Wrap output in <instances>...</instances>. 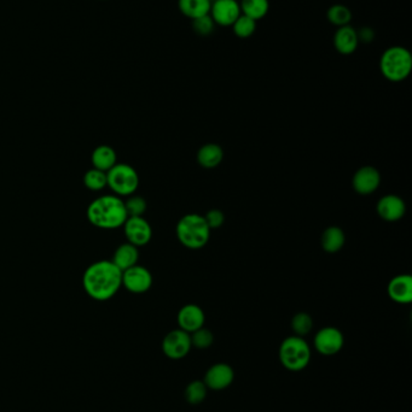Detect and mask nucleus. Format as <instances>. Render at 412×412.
Returning <instances> with one entry per match:
<instances>
[{
  "instance_id": "1",
  "label": "nucleus",
  "mask_w": 412,
  "mask_h": 412,
  "mask_svg": "<svg viewBox=\"0 0 412 412\" xmlns=\"http://www.w3.org/2000/svg\"><path fill=\"white\" fill-rule=\"evenodd\" d=\"M83 286L90 298L106 302L122 287V272L111 261L92 263L84 272Z\"/></svg>"
},
{
  "instance_id": "2",
  "label": "nucleus",
  "mask_w": 412,
  "mask_h": 412,
  "mask_svg": "<svg viewBox=\"0 0 412 412\" xmlns=\"http://www.w3.org/2000/svg\"><path fill=\"white\" fill-rule=\"evenodd\" d=\"M86 215L92 226L103 231L121 228L129 218L124 200L115 195L98 197L88 205Z\"/></svg>"
},
{
  "instance_id": "3",
  "label": "nucleus",
  "mask_w": 412,
  "mask_h": 412,
  "mask_svg": "<svg viewBox=\"0 0 412 412\" xmlns=\"http://www.w3.org/2000/svg\"><path fill=\"white\" fill-rule=\"evenodd\" d=\"M179 242L189 249H203L211 239V228L198 213H188L179 220L175 226Z\"/></svg>"
},
{
  "instance_id": "4",
  "label": "nucleus",
  "mask_w": 412,
  "mask_h": 412,
  "mask_svg": "<svg viewBox=\"0 0 412 412\" xmlns=\"http://www.w3.org/2000/svg\"><path fill=\"white\" fill-rule=\"evenodd\" d=\"M411 70V52L403 46H390L381 56L380 72L388 81H404Z\"/></svg>"
},
{
  "instance_id": "5",
  "label": "nucleus",
  "mask_w": 412,
  "mask_h": 412,
  "mask_svg": "<svg viewBox=\"0 0 412 412\" xmlns=\"http://www.w3.org/2000/svg\"><path fill=\"white\" fill-rule=\"evenodd\" d=\"M280 361L290 372H300L311 361V347L301 336H289L280 346Z\"/></svg>"
},
{
  "instance_id": "6",
  "label": "nucleus",
  "mask_w": 412,
  "mask_h": 412,
  "mask_svg": "<svg viewBox=\"0 0 412 412\" xmlns=\"http://www.w3.org/2000/svg\"><path fill=\"white\" fill-rule=\"evenodd\" d=\"M139 186V175L132 165L116 163L106 172V187L118 197H129L134 195Z\"/></svg>"
},
{
  "instance_id": "7",
  "label": "nucleus",
  "mask_w": 412,
  "mask_h": 412,
  "mask_svg": "<svg viewBox=\"0 0 412 412\" xmlns=\"http://www.w3.org/2000/svg\"><path fill=\"white\" fill-rule=\"evenodd\" d=\"M191 347L193 345L190 334L182 331L180 328L170 331L162 341V351L166 357L171 359H182L187 357Z\"/></svg>"
},
{
  "instance_id": "8",
  "label": "nucleus",
  "mask_w": 412,
  "mask_h": 412,
  "mask_svg": "<svg viewBox=\"0 0 412 412\" xmlns=\"http://www.w3.org/2000/svg\"><path fill=\"white\" fill-rule=\"evenodd\" d=\"M152 286V272L147 267L137 264L122 272V287L133 295H143L150 290Z\"/></svg>"
},
{
  "instance_id": "9",
  "label": "nucleus",
  "mask_w": 412,
  "mask_h": 412,
  "mask_svg": "<svg viewBox=\"0 0 412 412\" xmlns=\"http://www.w3.org/2000/svg\"><path fill=\"white\" fill-rule=\"evenodd\" d=\"M344 334L335 327H326L318 331L315 336V347L323 356H335L342 349Z\"/></svg>"
},
{
  "instance_id": "10",
  "label": "nucleus",
  "mask_w": 412,
  "mask_h": 412,
  "mask_svg": "<svg viewBox=\"0 0 412 412\" xmlns=\"http://www.w3.org/2000/svg\"><path fill=\"white\" fill-rule=\"evenodd\" d=\"M122 228L127 242L134 245L136 247L145 246L152 240V226L143 216L127 218Z\"/></svg>"
},
{
  "instance_id": "11",
  "label": "nucleus",
  "mask_w": 412,
  "mask_h": 412,
  "mask_svg": "<svg viewBox=\"0 0 412 412\" xmlns=\"http://www.w3.org/2000/svg\"><path fill=\"white\" fill-rule=\"evenodd\" d=\"M209 15L218 26L229 27L234 24L242 13L237 0H214L212 1Z\"/></svg>"
},
{
  "instance_id": "12",
  "label": "nucleus",
  "mask_w": 412,
  "mask_h": 412,
  "mask_svg": "<svg viewBox=\"0 0 412 412\" xmlns=\"http://www.w3.org/2000/svg\"><path fill=\"white\" fill-rule=\"evenodd\" d=\"M380 183V172L377 169L370 167V165H365V167L358 169L356 174L353 175L352 187L358 195H371L377 190Z\"/></svg>"
},
{
  "instance_id": "13",
  "label": "nucleus",
  "mask_w": 412,
  "mask_h": 412,
  "mask_svg": "<svg viewBox=\"0 0 412 412\" xmlns=\"http://www.w3.org/2000/svg\"><path fill=\"white\" fill-rule=\"evenodd\" d=\"M234 379V369L229 364L218 363L207 370L203 382L209 390H221L231 386Z\"/></svg>"
},
{
  "instance_id": "14",
  "label": "nucleus",
  "mask_w": 412,
  "mask_h": 412,
  "mask_svg": "<svg viewBox=\"0 0 412 412\" xmlns=\"http://www.w3.org/2000/svg\"><path fill=\"white\" fill-rule=\"evenodd\" d=\"M376 210L382 220L387 222H397L406 213V205L399 195H387L379 200Z\"/></svg>"
},
{
  "instance_id": "15",
  "label": "nucleus",
  "mask_w": 412,
  "mask_h": 412,
  "mask_svg": "<svg viewBox=\"0 0 412 412\" xmlns=\"http://www.w3.org/2000/svg\"><path fill=\"white\" fill-rule=\"evenodd\" d=\"M205 321H206L205 313L196 304L184 305L183 308L179 310L178 316H177L179 328L189 334L205 326Z\"/></svg>"
},
{
  "instance_id": "16",
  "label": "nucleus",
  "mask_w": 412,
  "mask_h": 412,
  "mask_svg": "<svg viewBox=\"0 0 412 412\" xmlns=\"http://www.w3.org/2000/svg\"><path fill=\"white\" fill-rule=\"evenodd\" d=\"M387 293L394 303L410 304L412 302V277L402 274L393 277L387 287Z\"/></svg>"
},
{
  "instance_id": "17",
  "label": "nucleus",
  "mask_w": 412,
  "mask_h": 412,
  "mask_svg": "<svg viewBox=\"0 0 412 412\" xmlns=\"http://www.w3.org/2000/svg\"><path fill=\"white\" fill-rule=\"evenodd\" d=\"M335 50L339 52L340 55L349 56L357 51L359 45V38L358 32L352 26H344L338 28L334 34Z\"/></svg>"
},
{
  "instance_id": "18",
  "label": "nucleus",
  "mask_w": 412,
  "mask_h": 412,
  "mask_svg": "<svg viewBox=\"0 0 412 412\" xmlns=\"http://www.w3.org/2000/svg\"><path fill=\"white\" fill-rule=\"evenodd\" d=\"M139 259V251L138 247L129 242L120 245L118 249H115L114 256L111 262L114 263L116 267H119L121 272L127 270L129 267L137 265Z\"/></svg>"
},
{
  "instance_id": "19",
  "label": "nucleus",
  "mask_w": 412,
  "mask_h": 412,
  "mask_svg": "<svg viewBox=\"0 0 412 412\" xmlns=\"http://www.w3.org/2000/svg\"><path fill=\"white\" fill-rule=\"evenodd\" d=\"M91 162L93 168L106 172L118 163V156L111 146H97L92 152Z\"/></svg>"
},
{
  "instance_id": "20",
  "label": "nucleus",
  "mask_w": 412,
  "mask_h": 412,
  "mask_svg": "<svg viewBox=\"0 0 412 412\" xmlns=\"http://www.w3.org/2000/svg\"><path fill=\"white\" fill-rule=\"evenodd\" d=\"M197 162L202 168L214 169L224 159V151L216 144H206L197 151Z\"/></svg>"
},
{
  "instance_id": "21",
  "label": "nucleus",
  "mask_w": 412,
  "mask_h": 412,
  "mask_svg": "<svg viewBox=\"0 0 412 412\" xmlns=\"http://www.w3.org/2000/svg\"><path fill=\"white\" fill-rule=\"evenodd\" d=\"M212 0H178V9L188 19H196L211 13Z\"/></svg>"
},
{
  "instance_id": "22",
  "label": "nucleus",
  "mask_w": 412,
  "mask_h": 412,
  "mask_svg": "<svg viewBox=\"0 0 412 412\" xmlns=\"http://www.w3.org/2000/svg\"><path fill=\"white\" fill-rule=\"evenodd\" d=\"M346 242V236L344 231L339 226H329L326 228L322 236V247L328 254H336L342 249Z\"/></svg>"
},
{
  "instance_id": "23",
  "label": "nucleus",
  "mask_w": 412,
  "mask_h": 412,
  "mask_svg": "<svg viewBox=\"0 0 412 412\" xmlns=\"http://www.w3.org/2000/svg\"><path fill=\"white\" fill-rule=\"evenodd\" d=\"M239 6L243 15L258 22L269 14L270 1L269 0H241Z\"/></svg>"
},
{
  "instance_id": "24",
  "label": "nucleus",
  "mask_w": 412,
  "mask_h": 412,
  "mask_svg": "<svg viewBox=\"0 0 412 412\" xmlns=\"http://www.w3.org/2000/svg\"><path fill=\"white\" fill-rule=\"evenodd\" d=\"M326 17H328V21L336 27H344V26H348L351 22L352 13L346 5L335 4L331 5L328 9Z\"/></svg>"
},
{
  "instance_id": "25",
  "label": "nucleus",
  "mask_w": 412,
  "mask_h": 412,
  "mask_svg": "<svg viewBox=\"0 0 412 412\" xmlns=\"http://www.w3.org/2000/svg\"><path fill=\"white\" fill-rule=\"evenodd\" d=\"M234 34L239 39H248L252 37L253 34L257 31V21L248 17L246 15H241L239 19L235 21L234 24L231 26Z\"/></svg>"
},
{
  "instance_id": "26",
  "label": "nucleus",
  "mask_w": 412,
  "mask_h": 412,
  "mask_svg": "<svg viewBox=\"0 0 412 412\" xmlns=\"http://www.w3.org/2000/svg\"><path fill=\"white\" fill-rule=\"evenodd\" d=\"M84 185L92 192L104 190L106 187V172L95 168L87 170L84 175Z\"/></svg>"
},
{
  "instance_id": "27",
  "label": "nucleus",
  "mask_w": 412,
  "mask_h": 412,
  "mask_svg": "<svg viewBox=\"0 0 412 412\" xmlns=\"http://www.w3.org/2000/svg\"><path fill=\"white\" fill-rule=\"evenodd\" d=\"M206 384L203 381H193L185 388V398L189 404L197 405L201 404L207 397Z\"/></svg>"
},
{
  "instance_id": "28",
  "label": "nucleus",
  "mask_w": 412,
  "mask_h": 412,
  "mask_svg": "<svg viewBox=\"0 0 412 412\" xmlns=\"http://www.w3.org/2000/svg\"><path fill=\"white\" fill-rule=\"evenodd\" d=\"M312 328H313V321L308 313H296L292 320V329L295 333V336L303 338L312 331Z\"/></svg>"
},
{
  "instance_id": "29",
  "label": "nucleus",
  "mask_w": 412,
  "mask_h": 412,
  "mask_svg": "<svg viewBox=\"0 0 412 412\" xmlns=\"http://www.w3.org/2000/svg\"><path fill=\"white\" fill-rule=\"evenodd\" d=\"M124 201L129 217L143 216L147 211V200L141 195H129V199L124 200Z\"/></svg>"
},
{
  "instance_id": "30",
  "label": "nucleus",
  "mask_w": 412,
  "mask_h": 412,
  "mask_svg": "<svg viewBox=\"0 0 412 412\" xmlns=\"http://www.w3.org/2000/svg\"><path fill=\"white\" fill-rule=\"evenodd\" d=\"M190 338H191L193 347L200 349H206L211 347L213 341H214L213 333L209 329L203 328V327L200 329H197V331H193L190 334Z\"/></svg>"
},
{
  "instance_id": "31",
  "label": "nucleus",
  "mask_w": 412,
  "mask_h": 412,
  "mask_svg": "<svg viewBox=\"0 0 412 412\" xmlns=\"http://www.w3.org/2000/svg\"><path fill=\"white\" fill-rule=\"evenodd\" d=\"M216 26V24L212 19L211 15H206V16L193 19V32L196 33L197 35H200V37L211 35L212 33L214 32Z\"/></svg>"
},
{
  "instance_id": "32",
  "label": "nucleus",
  "mask_w": 412,
  "mask_h": 412,
  "mask_svg": "<svg viewBox=\"0 0 412 412\" xmlns=\"http://www.w3.org/2000/svg\"><path fill=\"white\" fill-rule=\"evenodd\" d=\"M203 217L206 220L208 226L211 228V231L212 229H218L225 222L224 213H223V211H220V210H216V208H213L211 211H208Z\"/></svg>"
},
{
  "instance_id": "33",
  "label": "nucleus",
  "mask_w": 412,
  "mask_h": 412,
  "mask_svg": "<svg viewBox=\"0 0 412 412\" xmlns=\"http://www.w3.org/2000/svg\"><path fill=\"white\" fill-rule=\"evenodd\" d=\"M358 38H359V41L364 40L369 42V41L374 39V33H372L370 28H364V31L362 33L358 32Z\"/></svg>"
},
{
  "instance_id": "34",
  "label": "nucleus",
  "mask_w": 412,
  "mask_h": 412,
  "mask_svg": "<svg viewBox=\"0 0 412 412\" xmlns=\"http://www.w3.org/2000/svg\"><path fill=\"white\" fill-rule=\"evenodd\" d=\"M212 1H214V0H212Z\"/></svg>"
}]
</instances>
